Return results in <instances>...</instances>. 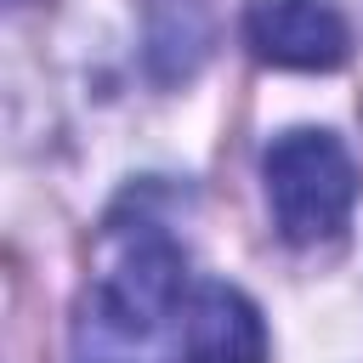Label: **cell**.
Wrapping results in <instances>:
<instances>
[{"label":"cell","mask_w":363,"mask_h":363,"mask_svg":"<svg viewBox=\"0 0 363 363\" xmlns=\"http://www.w3.org/2000/svg\"><path fill=\"white\" fill-rule=\"evenodd\" d=\"M261 187L272 227L289 244H323L352 221L357 204V164L335 130H284L261 153Z\"/></svg>","instance_id":"obj_1"},{"label":"cell","mask_w":363,"mask_h":363,"mask_svg":"<svg viewBox=\"0 0 363 363\" xmlns=\"http://www.w3.org/2000/svg\"><path fill=\"white\" fill-rule=\"evenodd\" d=\"M182 289H187V255L170 233L159 227H142V233H125L113 261L102 267L96 278V318L102 329L125 335V340H147L153 329H164L182 306Z\"/></svg>","instance_id":"obj_2"},{"label":"cell","mask_w":363,"mask_h":363,"mask_svg":"<svg viewBox=\"0 0 363 363\" xmlns=\"http://www.w3.org/2000/svg\"><path fill=\"white\" fill-rule=\"evenodd\" d=\"M244 40L261 62L295 74H329L352 57V28L329 0H250Z\"/></svg>","instance_id":"obj_3"},{"label":"cell","mask_w":363,"mask_h":363,"mask_svg":"<svg viewBox=\"0 0 363 363\" xmlns=\"http://www.w3.org/2000/svg\"><path fill=\"white\" fill-rule=\"evenodd\" d=\"M182 352L187 363H267V323L244 289L204 284L182 312Z\"/></svg>","instance_id":"obj_4"},{"label":"cell","mask_w":363,"mask_h":363,"mask_svg":"<svg viewBox=\"0 0 363 363\" xmlns=\"http://www.w3.org/2000/svg\"><path fill=\"white\" fill-rule=\"evenodd\" d=\"M170 45H182L193 68L204 62V45H210V34H204V23H199L187 6H182V11H176V6H159V17H153V34H147V62L159 68Z\"/></svg>","instance_id":"obj_5"}]
</instances>
